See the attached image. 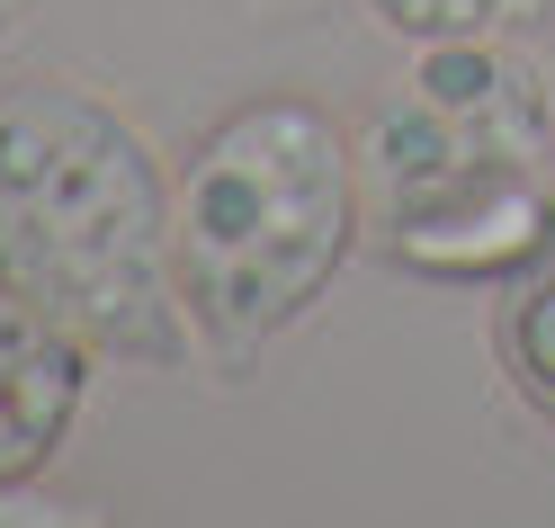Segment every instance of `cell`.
Instances as JSON below:
<instances>
[{"instance_id": "cell-5", "label": "cell", "mask_w": 555, "mask_h": 528, "mask_svg": "<svg viewBox=\"0 0 555 528\" xmlns=\"http://www.w3.org/2000/svg\"><path fill=\"white\" fill-rule=\"evenodd\" d=\"M493 359H502V376H511V395L555 430V252H546L538 269H519L511 287H502Z\"/></svg>"}, {"instance_id": "cell-2", "label": "cell", "mask_w": 555, "mask_h": 528, "mask_svg": "<svg viewBox=\"0 0 555 528\" xmlns=\"http://www.w3.org/2000/svg\"><path fill=\"white\" fill-rule=\"evenodd\" d=\"M350 144L395 269L439 287H511L555 252V108L511 46H422L412 90L367 108Z\"/></svg>"}, {"instance_id": "cell-6", "label": "cell", "mask_w": 555, "mask_h": 528, "mask_svg": "<svg viewBox=\"0 0 555 528\" xmlns=\"http://www.w3.org/2000/svg\"><path fill=\"white\" fill-rule=\"evenodd\" d=\"M367 10L403 46H466V37H493V27L546 10V0H367Z\"/></svg>"}, {"instance_id": "cell-1", "label": "cell", "mask_w": 555, "mask_h": 528, "mask_svg": "<svg viewBox=\"0 0 555 528\" xmlns=\"http://www.w3.org/2000/svg\"><path fill=\"white\" fill-rule=\"evenodd\" d=\"M0 296L117 368L189 359L180 206L153 134L81 81L0 90Z\"/></svg>"}, {"instance_id": "cell-7", "label": "cell", "mask_w": 555, "mask_h": 528, "mask_svg": "<svg viewBox=\"0 0 555 528\" xmlns=\"http://www.w3.org/2000/svg\"><path fill=\"white\" fill-rule=\"evenodd\" d=\"M10 27H18V0H0V37H10Z\"/></svg>"}, {"instance_id": "cell-4", "label": "cell", "mask_w": 555, "mask_h": 528, "mask_svg": "<svg viewBox=\"0 0 555 528\" xmlns=\"http://www.w3.org/2000/svg\"><path fill=\"white\" fill-rule=\"evenodd\" d=\"M90 359H99L90 340L46 323L37 305L0 296V492L37 484L63 456V439L90 403Z\"/></svg>"}, {"instance_id": "cell-3", "label": "cell", "mask_w": 555, "mask_h": 528, "mask_svg": "<svg viewBox=\"0 0 555 528\" xmlns=\"http://www.w3.org/2000/svg\"><path fill=\"white\" fill-rule=\"evenodd\" d=\"M170 206H180V296L197 340L216 359H251L278 332H296L359 252V144L323 99L260 90L189 144Z\"/></svg>"}]
</instances>
